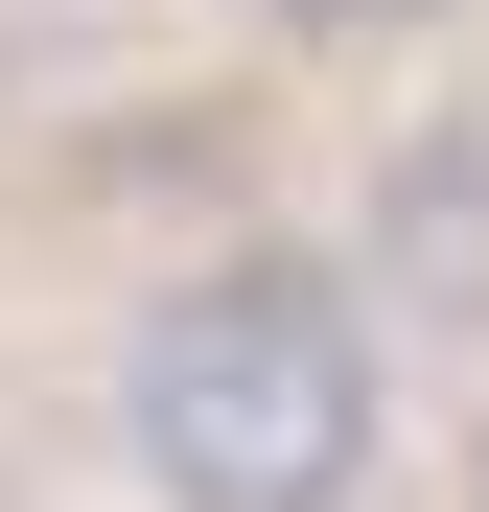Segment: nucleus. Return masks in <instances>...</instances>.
Here are the masks:
<instances>
[{
	"label": "nucleus",
	"mask_w": 489,
	"mask_h": 512,
	"mask_svg": "<svg viewBox=\"0 0 489 512\" xmlns=\"http://www.w3.org/2000/svg\"><path fill=\"white\" fill-rule=\"evenodd\" d=\"M117 443L163 512H350L373 489V303L326 256H187L117 350Z\"/></svg>",
	"instance_id": "1"
},
{
	"label": "nucleus",
	"mask_w": 489,
	"mask_h": 512,
	"mask_svg": "<svg viewBox=\"0 0 489 512\" xmlns=\"http://www.w3.org/2000/svg\"><path fill=\"white\" fill-rule=\"evenodd\" d=\"M350 303L420 326V350H466V326H489V117H420V140L350 187Z\"/></svg>",
	"instance_id": "2"
},
{
	"label": "nucleus",
	"mask_w": 489,
	"mask_h": 512,
	"mask_svg": "<svg viewBox=\"0 0 489 512\" xmlns=\"http://www.w3.org/2000/svg\"><path fill=\"white\" fill-rule=\"evenodd\" d=\"M303 47H373V24H443V0H280Z\"/></svg>",
	"instance_id": "3"
},
{
	"label": "nucleus",
	"mask_w": 489,
	"mask_h": 512,
	"mask_svg": "<svg viewBox=\"0 0 489 512\" xmlns=\"http://www.w3.org/2000/svg\"><path fill=\"white\" fill-rule=\"evenodd\" d=\"M466 512H489V443H466Z\"/></svg>",
	"instance_id": "4"
}]
</instances>
